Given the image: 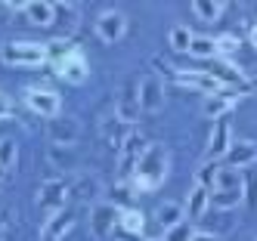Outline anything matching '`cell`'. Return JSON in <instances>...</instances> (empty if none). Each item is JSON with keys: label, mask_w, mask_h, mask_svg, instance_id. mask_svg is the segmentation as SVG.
I'll list each match as a JSON object with an SVG mask.
<instances>
[{"label": "cell", "mask_w": 257, "mask_h": 241, "mask_svg": "<svg viewBox=\"0 0 257 241\" xmlns=\"http://www.w3.org/2000/svg\"><path fill=\"white\" fill-rule=\"evenodd\" d=\"M189 56H195V59H220L217 41H214L211 34H195V41L189 47Z\"/></svg>", "instance_id": "25"}, {"label": "cell", "mask_w": 257, "mask_h": 241, "mask_svg": "<svg viewBox=\"0 0 257 241\" xmlns=\"http://www.w3.org/2000/svg\"><path fill=\"white\" fill-rule=\"evenodd\" d=\"M25 13H28L31 22L41 25V28H50L53 22H56V10H53V4H47V0H28Z\"/></svg>", "instance_id": "17"}, {"label": "cell", "mask_w": 257, "mask_h": 241, "mask_svg": "<svg viewBox=\"0 0 257 241\" xmlns=\"http://www.w3.org/2000/svg\"><path fill=\"white\" fill-rule=\"evenodd\" d=\"M47 155H50V164L59 167V170H71V167H75V158H71V145H56V142H50Z\"/></svg>", "instance_id": "27"}, {"label": "cell", "mask_w": 257, "mask_h": 241, "mask_svg": "<svg viewBox=\"0 0 257 241\" xmlns=\"http://www.w3.org/2000/svg\"><path fill=\"white\" fill-rule=\"evenodd\" d=\"M183 207H186V216H189V219H201V216L211 210V192L201 189V185H192Z\"/></svg>", "instance_id": "16"}, {"label": "cell", "mask_w": 257, "mask_h": 241, "mask_svg": "<svg viewBox=\"0 0 257 241\" xmlns=\"http://www.w3.org/2000/svg\"><path fill=\"white\" fill-rule=\"evenodd\" d=\"M53 10H56V22L62 25V37L68 41L71 31H75V25H78V10H75V4H53Z\"/></svg>", "instance_id": "23"}, {"label": "cell", "mask_w": 257, "mask_h": 241, "mask_svg": "<svg viewBox=\"0 0 257 241\" xmlns=\"http://www.w3.org/2000/svg\"><path fill=\"white\" fill-rule=\"evenodd\" d=\"M143 226H146V216H143L137 207H124V210H121V219H118V229H121V232L143 235Z\"/></svg>", "instance_id": "26"}, {"label": "cell", "mask_w": 257, "mask_h": 241, "mask_svg": "<svg viewBox=\"0 0 257 241\" xmlns=\"http://www.w3.org/2000/svg\"><path fill=\"white\" fill-rule=\"evenodd\" d=\"M16 155H19V145H16L13 139H0V167L13 170V167H16Z\"/></svg>", "instance_id": "31"}, {"label": "cell", "mask_w": 257, "mask_h": 241, "mask_svg": "<svg viewBox=\"0 0 257 241\" xmlns=\"http://www.w3.org/2000/svg\"><path fill=\"white\" fill-rule=\"evenodd\" d=\"M115 115L124 121V124H134L140 118V81H127L121 90H118V99H115Z\"/></svg>", "instance_id": "10"}, {"label": "cell", "mask_w": 257, "mask_h": 241, "mask_svg": "<svg viewBox=\"0 0 257 241\" xmlns=\"http://www.w3.org/2000/svg\"><path fill=\"white\" fill-rule=\"evenodd\" d=\"M251 47H254V50H257V25H254V28H251Z\"/></svg>", "instance_id": "37"}, {"label": "cell", "mask_w": 257, "mask_h": 241, "mask_svg": "<svg viewBox=\"0 0 257 241\" xmlns=\"http://www.w3.org/2000/svg\"><path fill=\"white\" fill-rule=\"evenodd\" d=\"M4 118H10V102L0 96V121H4Z\"/></svg>", "instance_id": "35"}, {"label": "cell", "mask_w": 257, "mask_h": 241, "mask_svg": "<svg viewBox=\"0 0 257 241\" xmlns=\"http://www.w3.org/2000/svg\"><path fill=\"white\" fill-rule=\"evenodd\" d=\"M214 41H217V53H220V59H223V56H232L235 50H238V37L235 34H217L214 37Z\"/></svg>", "instance_id": "32"}, {"label": "cell", "mask_w": 257, "mask_h": 241, "mask_svg": "<svg viewBox=\"0 0 257 241\" xmlns=\"http://www.w3.org/2000/svg\"><path fill=\"white\" fill-rule=\"evenodd\" d=\"M245 204V189L242 192H211V210H220V213H229L235 207Z\"/></svg>", "instance_id": "20"}, {"label": "cell", "mask_w": 257, "mask_h": 241, "mask_svg": "<svg viewBox=\"0 0 257 241\" xmlns=\"http://www.w3.org/2000/svg\"><path fill=\"white\" fill-rule=\"evenodd\" d=\"M56 74H59L65 84H84L87 74H90V65H87V59H84V53H81V50L65 53L62 59L56 62Z\"/></svg>", "instance_id": "11"}, {"label": "cell", "mask_w": 257, "mask_h": 241, "mask_svg": "<svg viewBox=\"0 0 257 241\" xmlns=\"http://www.w3.org/2000/svg\"><path fill=\"white\" fill-rule=\"evenodd\" d=\"M168 170H171L168 148H164V145H152L149 152L143 155V161L137 164L131 185H134L137 192H152V189H158V185L168 179Z\"/></svg>", "instance_id": "1"}, {"label": "cell", "mask_w": 257, "mask_h": 241, "mask_svg": "<svg viewBox=\"0 0 257 241\" xmlns=\"http://www.w3.org/2000/svg\"><path fill=\"white\" fill-rule=\"evenodd\" d=\"M118 219H121V207L112 201H96V204H90V232H93L96 238H105L108 232H112L118 226Z\"/></svg>", "instance_id": "5"}, {"label": "cell", "mask_w": 257, "mask_h": 241, "mask_svg": "<svg viewBox=\"0 0 257 241\" xmlns=\"http://www.w3.org/2000/svg\"><path fill=\"white\" fill-rule=\"evenodd\" d=\"M0 241H4V222H0Z\"/></svg>", "instance_id": "39"}, {"label": "cell", "mask_w": 257, "mask_h": 241, "mask_svg": "<svg viewBox=\"0 0 257 241\" xmlns=\"http://www.w3.org/2000/svg\"><path fill=\"white\" fill-rule=\"evenodd\" d=\"M235 102H238V96H208V102H205V118H214V121H220V118H226L229 111L235 108Z\"/></svg>", "instance_id": "22"}, {"label": "cell", "mask_w": 257, "mask_h": 241, "mask_svg": "<svg viewBox=\"0 0 257 241\" xmlns=\"http://www.w3.org/2000/svg\"><path fill=\"white\" fill-rule=\"evenodd\" d=\"M71 198L75 201H99V182L96 176H78L75 182H71Z\"/></svg>", "instance_id": "19"}, {"label": "cell", "mask_w": 257, "mask_h": 241, "mask_svg": "<svg viewBox=\"0 0 257 241\" xmlns=\"http://www.w3.org/2000/svg\"><path fill=\"white\" fill-rule=\"evenodd\" d=\"M192 241H214V235H208V232H195Z\"/></svg>", "instance_id": "36"}, {"label": "cell", "mask_w": 257, "mask_h": 241, "mask_svg": "<svg viewBox=\"0 0 257 241\" xmlns=\"http://www.w3.org/2000/svg\"><path fill=\"white\" fill-rule=\"evenodd\" d=\"M195 226L189 219H183V222H177V226H171V229H164L161 232V241H192L195 238Z\"/></svg>", "instance_id": "29"}, {"label": "cell", "mask_w": 257, "mask_h": 241, "mask_svg": "<svg viewBox=\"0 0 257 241\" xmlns=\"http://www.w3.org/2000/svg\"><path fill=\"white\" fill-rule=\"evenodd\" d=\"M245 189H248V204H251V207H257V176L245 179Z\"/></svg>", "instance_id": "34"}, {"label": "cell", "mask_w": 257, "mask_h": 241, "mask_svg": "<svg viewBox=\"0 0 257 241\" xmlns=\"http://www.w3.org/2000/svg\"><path fill=\"white\" fill-rule=\"evenodd\" d=\"M152 68L161 74V81H164V78H174V81H177V68H171L168 62L161 59V56H152Z\"/></svg>", "instance_id": "33"}, {"label": "cell", "mask_w": 257, "mask_h": 241, "mask_svg": "<svg viewBox=\"0 0 257 241\" xmlns=\"http://www.w3.org/2000/svg\"><path fill=\"white\" fill-rule=\"evenodd\" d=\"M140 108L146 115H158L164 108V81L158 74H146L140 78Z\"/></svg>", "instance_id": "9"}, {"label": "cell", "mask_w": 257, "mask_h": 241, "mask_svg": "<svg viewBox=\"0 0 257 241\" xmlns=\"http://www.w3.org/2000/svg\"><path fill=\"white\" fill-rule=\"evenodd\" d=\"M93 31L102 44H115L121 41V37L127 34V16L121 10H105L96 16V22H93Z\"/></svg>", "instance_id": "7"}, {"label": "cell", "mask_w": 257, "mask_h": 241, "mask_svg": "<svg viewBox=\"0 0 257 241\" xmlns=\"http://www.w3.org/2000/svg\"><path fill=\"white\" fill-rule=\"evenodd\" d=\"M22 99L25 105L34 111V115H41V118H59V111H62V96L56 90H44V87H28L22 93Z\"/></svg>", "instance_id": "4"}, {"label": "cell", "mask_w": 257, "mask_h": 241, "mask_svg": "<svg viewBox=\"0 0 257 241\" xmlns=\"http://www.w3.org/2000/svg\"><path fill=\"white\" fill-rule=\"evenodd\" d=\"M152 148L149 136L140 133V130H131V136H127L124 148L118 152V179L121 182H131L134 179V170H137V164L143 161V155Z\"/></svg>", "instance_id": "3"}, {"label": "cell", "mask_w": 257, "mask_h": 241, "mask_svg": "<svg viewBox=\"0 0 257 241\" xmlns=\"http://www.w3.org/2000/svg\"><path fill=\"white\" fill-rule=\"evenodd\" d=\"M229 145H232V130H229V121H226V118H220V121H217V127L211 130V139H208V148H205V158L217 164L220 158H226Z\"/></svg>", "instance_id": "12"}, {"label": "cell", "mask_w": 257, "mask_h": 241, "mask_svg": "<svg viewBox=\"0 0 257 241\" xmlns=\"http://www.w3.org/2000/svg\"><path fill=\"white\" fill-rule=\"evenodd\" d=\"M7 65H22V68H38L44 62H50L47 44H34V41H7L0 47Z\"/></svg>", "instance_id": "2"}, {"label": "cell", "mask_w": 257, "mask_h": 241, "mask_svg": "<svg viewBox=\"0 0 257 241\" xmlns=\"http://www.w3.org/2000/svg\"><path fill=\"white\" fill-rule=\"evenodd\" d=\"M75 219H78V210L71 207V204H65V207L56 210V213H50L47 222L41 226V241H59L62 235H68L75 229Z\"/></svg>", "instance_id": "8"}, {"label": "cell", "mask_w": 257, "mask_h": 241, "mask_svg": "<svg viewBox=\"0 0 257 241\" xmlns=\"http://www.w3.org/2000/svg\"><path fill=\"white\" fill-rule=\"evenodd\" d=\"M155 216H158V226L161 229H171V226H177V222L186 219V207H183L180 201H164L161 207L155 210Z\"/></svg>", "instance_id": "18"}, {"label": "cell", "mask_w": 257, "mask_h": 241, "mask_svg": "<svg viewBox=\"0 0 257 241\" xmlns=\"http://www.w3.org/2000/svg\"><path fill=\"white\" fill-rule=\"evenodd\" d=\"M127 136H131V124H124L115 111H112V115L102 121V139H105V145L112 148V152H121L124 142H127Z\"/></svg>", "instance_id": "14"}, {"label": "cell", "mask_w": 257, "mask_h": 241, "mask_svg": "<svg viewBox=\"0 0 257 241\" xmlns=\"http://www.w3.org/2000/svg\"><path fill=\"white\" fill-rule=\"evenodd\" d=\"M68 198H71V182H65V179H47L41 189H38V195H34L38 207H44L50 213L62 210L65 204H68Z\"/></svg>", "instance_id": "6"}, {"label": "cell", "mask_w": 257, "mask_h": 241, "mask_svg": "<svg viewBox=\"0 0 257 241\" xmlns=\"http://www.w3.org/2000/svg\"><path fill=\"white\" fill-rule=\"evenodd\" d=\"M78 133H81V124L75 118H53L50 124V142L56 145H75L78 142Z\"/></svg>", "instance_id": "15"}, {"label": "cell", "mask_w": 257, "mask_h": 241, "mask_svg": "<svg viewBox=\"0 0 257 241\" xmlns=\"http://www.w3.org/2000/svg\"><path fill=\"white\" fill-rule=\"evenodd\" d=\"M251 241H257V238H251Z\"/></svg>", "instance_id": "40"}, {"label": "cell", "mask_w": 257, "mask_h": 241, "mask_svg": "<svg viewBox=\"0 0 257 241\" xmlns=\"http://www.w3.org/2000/svg\"><path fill=\"white\" fill-rule=\"evenodd\" d=\"M189 10L201 19V22H214V19H220V13L226 10L223 0H192Z\"/></svg>", "instance_id": "24"}, {"label": "cell", "mask_w": 257, "mask_h": 241, "mask_svg": "<svg viewBox=\"0 0 257 241\" xmlns=\"http://www.w3.org/2000/svg\"><path fill=\"white\" fill-rule=\"evenodd\" d=\"M214 189H217V192H242V189H245V176H242V170H232V167H220Z\"/></svg>", "instance_id": "21"}, {"label": "cell", "mask_w": 257, "mask_h": 241, "mask_svg": "<svg viewBox=\"0 0 257 241\" xmlns=\"http://www.w3.org/2000/svg\"><path fill=\"white\" fill-rule=\"evenodd\" d=\"M168 41H171V47H174L177 53H189V47H192V41H195V31H189L186 25H174L171 34H168Z\"/></svg>", "instance_id": "28"}, {"label": "cell", "mask_w": 257, "mask_h": 241, "mask_svg": "<svg viewBox=\"0 0 257 241\" xmlns=\"http://www.w3.org/2000/svg\"><path fill=\"white\" fill-rule=\"evenodd\" d=\"M254 161H257V142L232 139L229 152H226V167H232V170H245V167H251Z\"/></svg>", "instance_id": "13"}, {"label": "cell", "mask_w": 257, "mask_h": 241, "mask_svg": "<svg viewBox=\"0 0 257 241\" xmlns=\"http://www.w3.org/2000/svg\"><path fill=\"white\" fill-rule=\"evenodd\" d=\"M217 173H220V164H214V161H205L195 170V185H201V189H208V192H214V182H217Z\"/></svg>", "instance_id": "30"}, {"label": "cell", "mask_w": 257, "mask_h": 241, "mask_svg": "<svg viewBox=\"0 0 257 241\" xmlns=\"http://www.w3.org/2000/svg\"><path fill=\"white\" fill-rule=\"evenodd\" d=\"M4 176H7V167H0V182H4Z\"/></svg>", "instance_id": "38"}]
</instances>
